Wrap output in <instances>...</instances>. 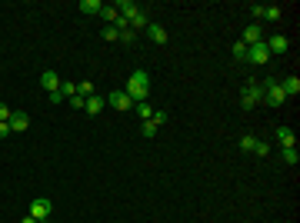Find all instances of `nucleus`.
Instances as JSON below:
<instances>
[{
  "mask_svg": "<svg viewBox=\"0 0 300 223\" xmlns=\"http://www.w3.org/2000/svg\"><path fill=\"white\" fill-rule=\"evenodd\" d=\"M124 94L134 100V104H143L150 97V73L147 70H134L130 77H127V87H124Z\"/></svg>",
  "mask_w": 300,
  "mask_h": 223,
  "instance_id": "1",
  "label": "nucleus"
},
{
  "mask_svg": "<svg viewBox=\"0 0 300 223\" xmlns=\"http://www.w3.org/2000/svg\"><path fill=\"white\" fill-rule=\"evenodd\" d=\"M260 100H264V87L257 83V80H247L244 94H240V107H244V110H253Z\"/></svg>",
  "mask_w": 300,
  "mask_h": 223,
  "instance_id": "2",
  "label": "nucleus"
},
{
  "mask_svg": "<svg viewBox=\"0 0 300 223\" xmlns=\"http://www.w3.org/2000/svg\"><path fill=\"white\" fill-rule=\"evenodd\" d=\"M50 213H54V203H50L47 197H37V200L30 203V216H33V220L50 223Z\"/></svg>",
  "mask_w": 300,
  "mask_h": 223,
  "instance_id": "3",
  "label": "nucleus"
},
{
  "mask_svg": "<svg viewBox=\"0 0 300 223\" xmlns=\"http://www.w3.org/2000/svg\"><path fill=\"white\" fill-rule=\"evenodd\" d=\"M107 104L114 107V110H120V113H127V110H134V100L124 94V90H110L107 94Z\"/></svg>",
  "mask_w": 300,
  "mask_h": 223,
  "instance_id": "4",
  "label": "nucleus"
},
{
  "mask_svg": "<svg viewBox=\"0 0 300 223\" xmlns=\"http://www.w3.org/2000/svg\"><path fill=\"white\" fill-rule=\"evenodd\" d=\"M270 60V50H267V43H253V47H247V64H267Z\"/></svg>",
  "mask_w": 300,
  "mask_h": 223,
  "instance_id": "5",
  "label": "nucleus"
},
{
  "mask_svg": "<svg viewBox=\"0 0 300 223\" xmlns=\"http://www.w3.org/2000/svg\"><path fill=\"white\" fill-rule=\"evenodd\" d=\"M264 43H267L270 54H287V47H290L287 33H270V37H264Z\"/></svg>",
  "mask_w": 300,
  "mask_h": 223,
  "instance_id": "6",
  "label": "nucleus"
},
{
  "mask_svg": "<svg viewBox=\"0 0 300 223\" xmlns=\"http://www.w3.org/2000/svg\"><path fill=\"white\" fill-rule=\"evenodd\" d=\"M240 43H244V47H253V43H264V27L260 24H250L244 30V37H240Z\"/></svg>",
  "mask_w": 300,
  "mask_h": 223,
  "instance_id": "7",
  "label": "nucleus"
},
{
  "mask_svg": "<svg viewBox=\"0 0 300 223\" xmlns=\"http://www.w3.org/2000/svg\"><path fill=\"white\" fill-rule=\"evenodd\" d=\"M7 123H10V133H24V130H27V123H30V117H27L24 110H14Z\"/></svg>",
  "mask_w": 300,
  "mask_h": 223,
  "instance_id": "8",
  "label": "nucleus"
},
{
  "mask_svg": "<svg viewBox=\"0 0 300 223\" xmlns=\"http://www.w3.org/2000/svg\"><path fill=\"white\" fill-rule=\"evenodd\" d=\"M280 90H284V97H297L300 94V77H297V73L284 77V80H280Z\"/></svg>",
  "mask_w": 300,
  "mask_h": 223,
  "instance_id": "9",
  "label": "nucleus"
},
{
  "mask_svg": "<svg viewBox=\"0 0 300 223\" xmlns=\"http://www.w3.org/2000/svg\"><path fill=\"white\" fill-rule=\"evenodd\" d=\"M40 87L47 90V94H54V90H60V77H57L54 70H44L40 73Z\"/></svg>",
  "mask_w": 300,
  "mask_h": 223,
  "instance_id": "10",
  "label": "nucleus"
},
{
  "mask_svg": "<svg viewBox=\"0 0 300 223\" xmlns=\"http://www.w3.org/2000/svg\"><path fill=\"white\" fill-rule=\"evenodd\" d=\"M103 107H107V100H103V97H97V94L84 100V113H90V117H97V113H100Z\"/></svg>",
  "mask_w": 300,
  "mask_h": 223,
  "instance_id": "11",
  "label": "nucleus"
},
{
  "mask_svg": "<svg viewBox=\"0 0 300 223\" xmlns=\"http://www.w3.org/2000/svg\"><path fill=\"white\" fill-rule=\"evenodd\" d=\"M274 137L280 140V147H293V144H297V137H293V127H277V130H274Z\"/></svg>",
  "mask_w": 300,
  "mask_h": 223,
  "instance_id": "12",
  "label": "nucleus"
},
{
  "mask_svg": "<svg viewBox=\"0 0 300 223\" xmlns=\"http://www.w3.org/2000/svg\"><path fill=\"white\" fill-rule=\"evenodd\" d=\"M147 37L154 40V43H160V47H164L167 40H170V37H167V30H164L160 24H150V27H147Z\"/></svg>",
  "mask_w": 300,
  "mask_h": 223,
  "instance_id": "13",
  "label": "nucleus"
},
{
  "mask_svg": "<svg viewBox=\"0 0 300 223\" xmlns=\"http://www.w3.org/2000/svg\"><path fill=\"white\" fill-rule=\"evenodd\" d=\"M147 27H150V17L143 14V10H137V14L130 17V30L137 33V30H147Z\"/></svg>",
  "mask_w": 300,
  "mask_h": 223,
  "instance_id": "14",
  "label": "nucleus"
},
{
  "mask_svg": "<svg viewBox=\"0 0 300 223\" xmlns=\"http://www.w3.org/2000/svg\"><path fill=\"white\" fill-rule=\"evenodd\" d=\"M100 17H103V20H107L110 27L120 20V14H117V7H114V4H103V7H100Z\"/></svg>",
  "mask_w": 300,
  "mask_h": 223,
  "instance_id": "15",
  "label": "nucleus"
},
{
  "mask_svg": "<svg viewBox=\"0 0 300 223\" xmlns=\"http://www.w3.org/2000/svg\"><path fill=\"white\" fill-rule=\"evenodd\" d=\"M280 157H284V163H290V167H297V163H300L297 147H284V150H280Z\"/></svg>",
  "mask_w": 300,
  "mask_h": 223,
  "instance_id": "16",
  "label": "nucleus"
},
{
  "mask_svg": "<svg viewBox=\"0 0 300 223\" xmlns=\"http://www.w3.org/2000/svg\"><path fill=\"white\" fill-rule=\"evenodd\" d=\"M94 94H97L94 80H84V83H77V97H84V100H87V97H94Z\"/></svg>",
  "mask_w": 300,
  "mask_h": 223,
  "instance_id": "17",
  "label": "nucleus"
},
{
  "mask_svg": "<svg viewBox=\"0 0 300 223\" xmlns=\"http://www.w3.org/2000/svg\"><path fill=\"white\" fill-rule=\"evenodd\" d=\"M100 0H80V14H100Z\"/></svg>",
  "mask_w": 300,
  "mask_h": 223,
  "instance_id": "18",
  "label": "nucleus"
},
{
  "mask_svg": "<svg viewBox=\"0 0 300 223\" xmlns=\"http://www.w3.org/2000/svg\"><path fill=\"white\" fill-rule=\"evenodd\" d=\"M60 97H63V100L77 97V83H70V80H60Z\"/></svg>",
  "mask_w": 300,
  "mask_h": 223,
  "instance_id": "19",
  "label": "nucleus"
},
{
  "mask_svg": "<svg viewBox=\"0 0 300 223\" xmlns=\"http://www.w3.org/2000/svg\"><path fill=\"white\" fill-rule=\"evenodd\" d=\"M134 110H137V117H143V120H150V117H154V107H150L147 100H143V104H134Z\"/></svg>",
  "mask_w": 300,
  "mask_h": 223,
  "instance_id": "20",
  "label": "nucleus"
},
{
  "mask_svg": "<svg viewBox=\"0 0 300 223\" xmlns=\"http://www.w3.org/2000/svg\"><path fill=\"white\" fill-rule=\"evenodd\" d=\"M264 20H270V24H274V20H280V7H274V4H270V7H264Z\"/></svg>",
  "mask_w": 300,
  "mask_h": 223,
  "instance_id": "21",
  "label": "nucleus"
},
{
  "mask_svg": "<svg viewBox=\"0 0 300 223\" xmlns=\"http://www.w3.org/2000/svg\"><path fill=\"white\" fill-rule=\"evenodd\" d=\"M253 147H257V137H253V133L240 137V150H250V153H253Z\"/></svg>",
  "mask_w": 300,
  "mask_h": 223,
  "instance_id": "22",
  "label": "nucleus"
},
{
  "mask_svg": "<svg viewBox=\"0 0 300 223\" xmlns=\"http://www.w3.org/2000/svg\"><path fill=\"white\" fill-rule=\"evenodd\" d=\"M140 133L147 137V140H154V137H157V127H154L150 120H143V123H140Z\"/></svg>",
  "mask_w": 300,
  "mask_h": 223,
  "instance_id": "23",
  "label": "nucleus"
},
{
  "mask_svg": "<svg viewBox=\"0 0 300 223\" xmlns=\"http://www.w3.org/2000/svg\"><path fill=\"white\" fill-rule=\"evenodd\" d=\"M103 40H107V43H114V40H120V30L117 27H103V33H100Z\"/></svg>",
  "mask_w": 300,
  "mask_h": 223,
  "instance_id": "24",
  "label": "nucleus"
},
{
  "mask_svg": "<svg viewBox=\"0 0 300 223\" xmlns=\"http://www.w3.org/2000/svg\"><path fill=\"white\" fill-rule=\"evenodd\" d=\"M150 123H154V127L160 130V127L167 123V113H164V110H154V117H150Z\"/></svg>",
  "mask_w": 300,
  "mask_h": 223,
  "instance_id": "25",
  "label": "nucleus"
},
{
  "mask_svg": "<svg viewBox=\"0 0 300 223\" xmlns=\"http://www.w3.org/2000/svg\"><path fill=\"white\" fill-rule=\"evenodd\" d=\"M134 40H137V33L130 30V27H127V30L120 33V43H127V47H134Z\"/></svg>",
  "mask_w": 300,
  "mask_h": 223,
  "instance_id": "26",
  "label": "nucleus"
},
{
  "mask_svg": "<svg viewBox=\"0 0 300 223\" xmlns=\"http://www.w3.org/2000/svg\"><path fill=\"white\" fill-rule=\"evenodd\" d=\"M250 14H253V24H260V20H264V4H253Z\"/></svg>",
  "mask_w": 300,
  "mask_h": 223,
  "instance_id": "27",
  "label": "nucleus"
},
{
  "mask_svg": "<svg viewBox=\"0 0 300 223\" xmlns=\"http://www.w3.org/2000/svg\"><path fill=\"white\" fill-rule=\"evenodd\" d=\"M253 153H257V157H270V144H260V140H257V147H253Z\"/></svg>",
  "mask_w": 300,
  "mask_h": 223,
  "instance_id": "28",
  "label": "nucleus"
},
{
  "mask_svg": "<svg viewBox=\"0 0 300 223\" xmlns=\"http://www.w3.org/2000/svg\"><path fill=\"white\" fill-rule=\"evenodd\" d=\"M234 57H237V60H247V47H244V43H240V40H237V43H234Z\"/></svg>",
  "mask_w": 300,
  "mask_h": 223,
  "instance_id": "29",
  "label": "nucleus"
},
{
  "mask_svg": "<svg viewBox=\"0 0 300 223\" xmlns=\"http://www.w3.org/2000/svg\"><path fill=\"white\" fill-rule=\"evenodd\" d=\"M10 113H14V110H10V107L4 104V100H0V123H7V120H10Z\"/></svg>",
  "mask_w": 300,
  "mask_h": 223,
  "instance_id": "30",
  "label": "nucleus"
},
{
  "mask_svg": "<svg viewBox=\"0 0 300 223\" xmlns=\"http://www.w3.org/2000/svg\"><path fill=\"white\" fill-rule=\"evenodd\" d=\"M70 107L73 110H84V97H70Z\"/></svg>",
  "mask_w": 300,
  "mask_h": 223,
  "instance_id": "31",
  "label": "nucleus"
},
{
  "mask_svg": "<svg viewBox=\"0 0 300 223\" xmlns=\"http://www.w3.org/2000/svg\"><path fill=\"white\" fill-rule=\"evenodd\" d=\"M10 137V123H0V140H7Z\"/></svg>",
  "mask_w": 300,
  "mask_h": 223,
  "instance_id": "32",
  "label": "nucleus"
},
{
  "mask_svg": "<svg viewBox=\"0 0 300 223\" xmlns=\"http://www.w3.org/2000/svg\"><path fill=\"white\" fill-rule=\"evenodd\" d=\"M20 223H40V220H33V216H30V213H27V216H24V220H20Z\"/></svg>",
  "mask_w": 300,
  "mask_h": 223,
  "instance_id": "33",
  "label": "nucleus"
}]
</instances>
